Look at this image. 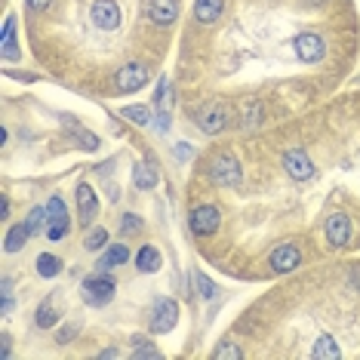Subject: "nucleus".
<instances>
[{
    "instance_id": "6ab92c4d",
    "label": "nucleus",
    "mask_w": 360,
    "mask_h": 360,
    "mask_svg": "<svg viewBox=\"0 0 360 360\" xmlns=\"http://www.w3.org/2000/svg\"><path fill=\"white\" fill-rule=\"evenodd\" d=\"M129 259V250H127V243H114V247L105 250V256L96 262L99 265V271H114L117 265H124V262Z\"/></svg>"
},
{
    "instance_id": "f03ea898",
    "label": "nucleus",
    "mask_w": 360,
    "mask_h": 360,
    "mask_svg": "<svg viewBox=\"0 0 360 360\" xmlns=\"http://www.w3.org/2000/svg\"><path fill=\"white\" fill-rule=\"evenodd\" d=\"M210 176H212V182L216 185H225V188H234V185H240V179H243V169H240V160L234 158V154H216L210 163Z\"/></svg>"
},
{
    "instance_id": "f704fd0d",
    "label": "nucleus",
    "mask_w": 360,
    "mask_h": 360,
    "mask_svg": "<svg viewBox=\"0 0 360 360\" xmlns=\"http://www.w3.org/2000/svg\"><path fill=\"white\" fill-rule=\"evenodd\" d=\"M10 354H13V342H10V335H4V351H0V357L6 360Z\"/></svg>"
},
{
    "instance_id": "b1692460",
    "label": "nucleus",
    "mask_w": 360,
    "mask_h": 360,
    "mask_svg": "<svg viewBox=\"0 0 360 360\" xmlns=\"http://www.w3.org/2000/svg\"><path fill=\"white\" fill-rule=\"evenodd\" d=\"M133 185L139 188V191H151V188L158 185V173H154V167L139 163V167L133 169Z\"/></svg>"
},
{
    "instance_id": "c756f323",
    "label": "nucleus",
    "mask_w": 360,
    "mask_h": 360,
    "mask_svg": "<svg viewBox=\"0 0 360 360\" xmlns=\"http://www.w3.org/2000/svg\"><path fill=\"white\" fill-rule=\"evenodd\" d=\"M194 281H198V286H200L198 292H200L203 299H216V292H219V290H216V283H212L207 274H203V271H194Z\"/></svg>"
},
{
    "instance_id": "0eeeda50",
    "label": "nucleus",
    "mask_w": 360,
    "mask_h": 360,
    "mask_svg": "<svg viewBox=\"0 0 360 360\" xmlns=\"http://www.w3.org/2000/svg\"><path fill=\"white\" fill-rule=\"evenodd\" d=\"M188 225H191V231L200 234V237L216 234L219 225H222V212H219V207H210V203H203V207H194L191 210V219H188Z\"/></svg>"
},
{
    "instance_id": "a211bd4d",
    "label": "nucleus",
    "mask_w": 360,
    "mask_h": 360,
    "mask_svg": "<svg viewBox=\"0 0 360 360\" xmlns=\"http://www.w3.org/2000/svg\"><path fill=\"white\" fill-rule=\"evenodd\" d=\"M311 357H314V360H339L342 357V348L335 345L333 335H317L314 348H311Z\"/></svg>"
},
{
    "instance_id": "dca6fc26",
    "label": "nucleus",
    "mask_w": 360,
    "mask_h": 360,
    "mask_svg": "<svg viewBox=\"0 0 360 360\" xmlns=\"http://www.w3.org/2000/svg\"><path fill=\"white\" fill-rule=\"evenodd\" d=\"M222 10H225V0H198L194 4V19L200 25H212V22L222 19Z\"/></svg>"
},
{
    "instance_id": "9b49d317",
    "label": "nucleus",
    "mask_w": 360,
    "mask_h": 360,
    "mask_svg": "<svg viewBox=\"0 0 360 360\" xmlns=\"http://www.w3.org/2000/svg\"><path fill=\"white\" fill-rule=\"evenodd\" d=\"M99 216V198L86 182L77 185V219L80 225H93V219Z\"/></svg>"
},
{
    "instance_id": "5701e85b",
    "label": "nucleus",
    "mask_w": 360,
    "mask_h": 360,
    "mask_svg": "<svg viewBox=\"0 0 360 360\" xmlns=\"http://www.w3.org/2000/svg\"><path fill=\"white\" fill-rule=\"evenodd\" d=\"M120 117L129 120L133 127H148L151 124V108L148 105H127V108H120Z\"/></svg>"
},
{
    "instance_id": "20e7f679",
    "label": "nucleus",
    "mask_w": 360,
    "mask_h": 360,
    "mask_svg": "<svg viewBox=\"0 0 360 360\" xmlns=\"http://www.w3.org/2000/svg\"><path fill=\"white\" fill-rule=\"evenodd\" d=\"M148 77L151 75L142 62H129L114 75V89H117V93H136V89H142L148 84Z\"/></svg>"
},
{
    "instance_id": "39448f33",
    "label": "nucleus",
    "mask_w": 360,
    "mask_h": 360,
    "mask_svg": "<svg viewBox=\"0 0 360 360\" xmlns=\"http://www.w3.org/2000/svg\"><path fill=\"white\" fill-rule=\"evenodd\" d=\"M89 19H93V25L99 31H117L124 13H120V6L114 4V0H96V4L89 6Z\"/></svg>"
},
{
    "instance_id": "e433bc0d",
    "label": "nucleus",
    "mask_w": 360,
    "mask_h": 360,
    "mask_svg": "<svg viewBox=\"0 0 360 360\" xmlns=\"http://www.w3.org/2000/svg\"><path fill=\"white\" fill-rule=\"evenodd\" d=\"M102 357H120V351L117 348H108V351H102Z\"/></svg>"
},
{
    "instance_id": "ddd939ff",
    "label": "nucleus",
    "mask_w": 360,
    "mask_h": 360,
    "mask_svg": "<svg viewBox=\"0 0 360 360\" xmlns=\"http://www.w3.org/2000/svg\"><path fill=\"white\" fill-rule=\"evenodd\" d=\"M148 19L158 28H169L179 19V0H151L148 4Z\"/></svg>"
},
{
    "instance_id": "473e14b6",
    "label": "nucleus",
    "mask_w": 360,
    "mask_h": 360,
    "mask_svg": "<svg viewBox=\"0 0 360 360\" xmlns=\"http://www.w3.org/2000/svg\"><path fill=\"white\" fill-rule=\"evenodd\" d=\"M25 4H28L34 13H46V10L53 6V0H25Z\"/></svg>"
},
{
    "instance_id": "393cba45",
    "label": "nucleus",
    "mask_w": 360,
    "mask_h": 360,
    "mask_svg": "<svg viewBox=\"0 0 360 360\" xmlns=\"http://www.w3.org/2000/svg\"><path fill=\"white\" fill-rule=\"evenodd\" d=\"M37 274L40 277H59L62 274V259L53 256V252H44V256H37Z\"/></svg>"
},
{
    "instance_id": "4468645a",
    "label": "nucleus",
    "mask_w": 360,
    "mask_h": 360,
    "mask_svg": "<svg viewBox=\"0 0 360 360\" xmlns=\"http://www.w3.org/2000/svg\"><path fill=\"white\" fill-rule=\"evenodd\" d=\"M299 265H302V252H299V247H292V243H283V247H277L271 252V268L277 274L296 271Z\"/></svg>"
},
{
    "instance_id": "2f4dec72",
    "label": "nucleus",
    "mask_w": 360,
    "mask_h": 360,
    "mask_svg": "<svg viewBox=\"0 0 360 360\" xmlns=\"http://www.w3.org/2000/svg\"><path fill=\"white\" fill-rule=\"evenodd\" d=\"M44 219H46V207H34V210H31V216H28V228H31V231H40Z\"/></svg>"
},
{
    "instance_id": "a878e982",
    "label": "nucleus",
    "mask_w": 360,
    "mask_h": 360,
    "mask_svg": "<svg viewBox=\"0 0 360 360\" xmlns=\"http://www.w3.org/2000/svg\"><path fill=\"white\" fill-rule=\"evenodd\" d=\"M65 127L71 129V133L77 136V142H80V148H86V151H96L99 148V139H96L93 133H89V129H84L80 124H75V120H65Z\"/></svg>"
},
{
    "instance_id": "423d86ee",
    "label": "nucleus",
    "mask_w": 360,
    "mask_h": 360,
    "mask_svg": "<svg viewBox=\"0 0 360 360\" xmlns=\"http://www.w3.org/2000/svg\"><path fill=\"white\" fill-rule=\"evenodd\" d=\"M68 210H65L62 198H50L46 200V240H62L68 231Z\"/></svg>"
},
{
    "instance_id": "f8f14e48",
    "label": "nucleus",
    "mask_w": 360,
    "mask_h": 360,
    "mask_svg": "<svg viewBox=\"0 0 360 360\" xmlns=\"http://www.w3.org/2000/svg\"><path fill=\"white\" fill-rule=\"evenodd\" d=\"M326 240H330V247H345L351 240V219L345 212H333L326 219Z\"/></svg>"
},
{
    "instance_id": "aec40b11",
    "label": "nucleus",
    "mask_w": 360,
    "mask_h": 360,
    "mask_svg": "<svg viewBox=\"0 0 360 360\" xmlns=\"http://www.w3.org/2000/svg\"><path fill=\"white\" fill-rule=\"evenodd\" d=\"M0 50H4V59H19V50H15V15H6L4 34H0Z\"/></svg>"
},
{
    "instance_id": "7c9ffc66",
    "label": "nucleus",
    "mask_w": 360,
    "mask_h": 360,
    "mask_svg": "<svg viewBox=\"0 0 360 360\" xmlns=\"http://www.w3.org/2000/svg\"><path fill=\"white\" fill-rule=\"evenodd\" d=\"M212 357H216V360H222V357H228V360H240V357H243V351L237 348L234 342H222V345L212 351Z\"/></svg>"
},
{
    "instance_id": "4c0bfd02",
    "label": "nucleus",
    "mask_w": 360,
    "mask_h": 360,
    "mask_svg": "<svg viewBox=\"0 0 360 360\" xmlns=\"http://www.w3.org/2000/svg\"><path fill=\"white\" fill-rule=\"evenodd\" d=\"M305 4H308V6H317V4H323V0H305Z\"/></svg>"
},
{
    "instance_id": "412c9836",
    "label": "nucleus",
    "mask_w": 360,
    "mask_h": 360,
    "mask_svg": "<svg viewBox=\"0 0 360 360\" xmlns=\"http://www.w3.org/2000/svg\"><path fill=\"white\" fill-rule=\"evenodd\" d=\"M31 234H34V231L28 228V222H25V225H13L10 231H6V243H4V250H6V252H19V250L28 243V237H31Z\"/></svg>"
},
{
    "instance_id": "cd10ccee",
    "label": "nucleus",
    "mask_w": 360,
    "mask_h": 360,
    "mask_svg": "<svg viewBox=\"0 0 360 360\" xmlns=\"http://www.w3.org/2000/svg\"><path fill=\"white\" fill-rule=\"evenodd\" d=\"M105 243H108V231H105V228H93V231H86V237H84V250H89V252L105 250Z\"/></svg>"
},
{
    "instance_id": "c85d7f7f",
    "label": "nucleus",
    "mask_w": 360,
    "mask_h": 360,
    "mask_svg": "<svg viewBox=\"0 0 360 360\" xmlns=\"http://www.w3.org/2000/svg\"><path fill=\"white\" fill-rule=\"evenodd\" d=\"M133 357H136V360H142V357H151V360H158V357H160V351L154 348L151 342H145L142 335H136V339H133Z\"/></svg>"
},
{
    "instance_id": "f3484780",
    "label": "nucleus",
    "mask_w": 360,
    "mask_h": 360,
    "mask_svg": "<svg viewBox=\"0 0 360 360\" xmlns=\"http://www.w3.org/2000/svg\"><path fill=\"white\" fill-rule=\"evenodd\" d=\"M160 265H163V259H160L158 247H151V243H145V247L136 252V268H139L142 274H154V271H160Z\"/></svg>"
},
{
    "instance_id": "f257e3e1",
    "label": "nucleus",
    "mask_w": 360,
    "mask_h": 360,
    "mask_svg": "<svg viewBox=\"0 0 360 360\" xmlns=\"http://www.w3.org/2000/svg\"><path fill=\"white\" fill-rule=\"evenodd\" d=\"M80 296H84V302L89 308H102L108 305V302L114 299V281L108 274H93L86 277L84 283H80Z\"/></svg>"
},
{
    "instance_id": "9d476101",
    "label": "nucleus",
    "mask_w": 360,
    "mask_h": 360,
    "mask_svg": "<svg viewBox=\"0 0 360 360\" xmlns=\"http://www.w3.org/2000/svg\"><path fill=\"white\" fill-rule=\"evenodd\" d=\"M283 169L296 179V182H305V179L314 176V163H311V158L302 148H292L283 154Z\"/></svg>"
},
{
    "instance_id": "4be33fe9",
    "label": "nucleus",
    "mask_w": 360,
    "mask_h": 360,
    "mask_svg": "<svg viewBox=\"0 0 360 360\" xmlns=\"http://www.w3.org/2000/svg\"><path fill=\"white\" fill-rule=\"evenodd\" d=\"M56 321H59V311H56V299H46L37 305V314H34V323L40 330H53Z\"/></svg>"
},
{
    "instance_id": "bb28decb",
    "label": "nucleus",
    "mask_w": 360,
    "mask_h": 360,
    "mask_svg": "<svg viewBox=\"0 0 360 360\" xmlns=\"http://www.w3.org/2000/svg\"><path fill=\"white\" fill-rule=\"evenodd\" d=\"M142 231H145L142 216H136V212H124V216H120V234L124 237H133V234H142Z\"/></svg>"
},
{
    "instance_id": "2eb2a0df",
    "label": "nucleus",
    "mask_w": 360,
    "mask_h": 360,
    "mask_svg": "<svg viewBox=\"0 0 360 360\" xmlns=\"http://www.w3.org/2000/svg\"><path fill=\"white\" fill-rule=\"evenodd\" d=\"M169 108H173V84H169V77H160V84H158V129L160 133L169 129Z\"/></svg>"
},
{
    "instance_id": "72a5a7b5",
    "label": "nucleus",
    "mask_w": 360,
    "mask_h": 360,
    "mask_svg": "<svg viewBox=\"0 0 360 360\" xmlns=\"http://www.w3.org/2000/svg\"><path fill=\"white\" fill-rule=\"evenodd\" d=\"M176 158H179V160H188V158H191V148H188L185 142H182V145H176Z\"/></svg>"
},
{
    "instance_id": "1a4fd4ad",
    "label": "nucleus",
    "mask_w": 360,
    "mask_h": 360,
    "mask_svg": "<svg viewBox=\"0 0 360 360\" xmlns=\"http://www.w3.org/2000/svg\"><path fill=\"white\" fill-rule=\"evenodd\" d=\"M292 50H296V56L302 62H321L326 56V44L321 34H311V31H305V34H299L296 40H292Z\"/></svg>"
},
{
    "instance_id": "6e6552de",
    "label": "nucleus",
    "mask_w": 360,
    "mask_h": 360,
    "mask_svg": "<svg viewBox=\"0 0 360 360\" xmlns=\"http://www.w3.org/2000/svg\"><path fill=\"white\" fill-rule=\"evenodd\" d=\"M179 323V302L163 296L154 302V311H151V330L154 333H169L173 326Z\"/></svg>"
},
{
    "instance_id": "c9c22d12",
    "label": "nucleus",
    "mask_w": 360,
    "mask_h": 360,
    "mask_svg": "<svg viewBox=\"0 0 360 360\" xmlns=\"http://www.w3.org/2000/svg\"><path fill=\"white\" fill-rule=\"evenodd\" d=\"M6 216H10V200H0V219H6Z\"/></svg>"
},
{
    "instance_id": "7ed1b4c3",
    "label": "nucleus",
    "mask_w": 360,
    "mask_h": 360,
    "mask_svg": "<svg viewBox=\"0 0 360 360\" xmlns=\"http://www.w3.org/2000/svg\"><path fill=\"white\" fill-rule=\"evenodd\" d=\"M194 124H198L207 136H219L228 127V108L222 102H207L200 105L198 114H194Z\"/></svg>"
}]
</instances>
